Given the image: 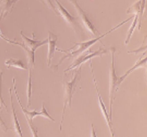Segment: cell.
<instances>
[{"label":"cell","instance_id":"cell-6","mask_svg":"<svg viewBox=\"0 0 147 137\" xmlns=\"http://www.w3.org/2000/svg\"><path fill=\"white\" fill-rule=\"evenodd\" d=\"M13 82V87H14V93H15V95L17 97V100H18V101L19 105H20V108H21V110H22L23 113L24 114V116L26 118V121H27V123H28V125L30 128V130L32 132V136L34 137H37L38 136V130L37 128L34 126L33 123H32V119L34 118L35 117H36L39 115V112H36V110H33L32 112H29L27 111L26 109H25L24 108L22 105V103L20 101V97H19L18 94V91H17V86H16V80H15V78H13L12 80Z\"/></svg>","mask_w":147,"mask_h":137},{"label":"cell","instance_id":"cell-1","mask_svg":"<svg viewBox=\"0 0 147 137\" xmlns=\"http://www.w3.org/2000/svg\"><path fill=\"white\" fill-rule=\"evenodd\" d=\"M134 17V15H133V16L131 17L130 18L127 19V20H124V21H123V22H121V23L118 24V25H117L115 27H114V28H113L112 29L109 30V31L106 32V33H104L103 35H99V36H97V38H94V39H91V40L88 41L82 42V43H76L74 47H73L70 48V49H69V50H60V49H57V51L62 52V53H65L66 54L63 56V57L61 58V59H60L59 62L56 65L53 66V67H54V68H53V70H54V71H57V70H58V67L61 65V64L63 63V62L65 59H72V58L75 57V56L81 55V54L82 53H84V52H85L87 49H88L90 47H91V46L94 45L95 43H97V41H99L100 40L101 38H103V37L107 36L108 34H109V33H111V32H113V31H115V29H119V27H121V26H122V25H124L125 23H127V22H128V21H130V20H131V19Z\"/></svg>","mask_w":147,"mask_h":137},{"label":"cell","instance_id":"cell-4","mask_svg":"<svg viewBox=\"0 0 147 137\" xmlns=\"http://www.w3.org/2000/svg\"><path fill=\"white\" fill-rule=\"evenodd\" d=\"M55 1L57 4V12L62 17L63 19L65 20V22L67 23L70 27H72L75 31V32H76L77 34H82L83 29L81 27L80 24H79V21L77 20L76 18L73 17V15H71L69 13L68 11L61 5V3H60L58 0H55Z\"/></svg>","mask_w":147,"mask_h":137},{"label":"cell","instance_id":"cell-18","mask_svg":"<svg viewBox=\"0 0 147 137\" xmlns=\"http://www.w3.org/2000/svg\"><path fill=\"white\" fill-rule=\"evenodd\" d=\"M2 74H3V70H1L0 72V104H1V108L2 106H4L6 109V111L8 112V109H7V105L5 103L4 100H3V97H2Z\"/></svg>","mask_w":147,"mask_h":137},{"label":"cell","instance_id":"cell-21","mask_svg":"<svg viewBox=\"0 0 147 137\" xmlns=\"http://www.w3.org/2000/svg\"><path fill=\"white\" fill-rule=\"evenodd\" d=\"M91 129H92V131H91V136H97V134L95 133V130H94V124H91Z\"/></svg>","mask_w":147,"mask_h":137},{"label":"cell","instance_id":"cell-20","mask_svg":"<svg viewBox=\"0 0 147 137\" xmlns=\"http://www.w3.org/2000/svg\"><path fill=\"white\" fill-rule=\"evenodd\" d=\"M0 127H1V128H2V130H3L5 133H6L7 130H8V127H7L6 124H5L4 121H3V119H2V117H1V115H0Z\"/></svg>","mask_w":147,"mask_h":137},{"label":"cell","instance_id":"cell-14","mask_svg":"<svg viewBox=\"0 0 147 137\" xmlns=\"http://www.w3.org/2000/svg\"><path fill=\"white\" fill-rule=\"evenodd\" d=\"M5 65L6 66L7 68H9L10 67L13 68H18L21 70H27L28 69V66H26L22 60L20 59H9L5 62Z\"/></svg>","mask_w":147,"mask_h":137},{"label":"cell","instance_id":"cell-13","mask_svg":"<svg viewBox=\"0 0 147 137\" xmlns=\"http://www.w3.org/2000/svg\"><path fill=\"white\" fill-rule=\"evenodd\" d=\"M11 88H9V94H10V99H11V111H12V116L13 120H14V130L17 133L18 136H23L22 130H21V127H20V123H19L18 119L17 118L16 111H15V108H14V103H13V98H12V94H11Z\"/></svg>","mask_w":147,"mask_h":137},{"label":"cell","instance_id":"cell-8","mask_svg":"<svg viewBox=\"0 0 147 137\" xmlns=\"http://www.w3.org/2000/svg\"><path fill=\"white\" fill-rule=\"evenodd\" d=\"M90 66H91V73H92V76H93V81H94V86H95V89L97 91V97H98V104L99 106H100V109L101 110V112L103 114V117H104L105 120H106V122L107 124V126L109 127V131H110L111 136H115V134H114V131H113V124H112V120L109 118V113H108V112H107V107H106V106H105L104 103L103 101V99H102V97L100 96V91H99V88L98 86L97 85V82H96V80H95V76L94 74V68H93V65H92V62H90Z\"/></svg>","mask_w":147,"mask_h":137},{"label":"cell","instance_id":"cell-9","mask_svg":"<svg viewBox=\"0 0 147 137\" xmlns=\"http://www.w3.org/2000/svg\"><path fill=\"white\" fill-rule=\"evenodd\" d=\"M20 35H21V38H22L23 41H24L23 45L25 47L27 48V49L32 50L33 52L36 51L38 47H40L41 46L48 44V41H49L48 39H45L43 41L35 39L34 33H32V38H27L26 35L23 34L22 32H20Z\"/></svg>","mask_w":147,"mask_h":137},{"label":"cell","instance_id":"cell-11","mask_svg":"<svg viewBox=\"0 0 147 137\" xmlns=\"http://www.w3.org/2000/svg\"><path fill=\"white\" fill-rule=\"evenodd\" d=\"M18 0H2L0 6V21L7 16V14L12 10L14 5Z\"/></svg>","mask_w":147,"mask_h":137},{"label":"cell","instance_id":"cell-17","mask_svg":"<svg viewBox=\"0 0 147 137\" xmlns=\"http://www.w3.org/2000/svg\"><path fill=\"white\" fill-rule=\"evenodd\" d=\"M39 115V116H42V117L45 118H48V119L52 121L53 122H55V120L54 119V118L49 115V112H47L46 108L45 107L44 103H42V110H41V112H39V115Z\"/></svg>","mask_w":147,"mask_h":137},{"label":"cell","instance_id":"cell-10","mask_svg":"<svg viewBox=\"0 0 147 137\" xmlns=\"http://www.w3.org/2000/svg\"><path fill=\"white\" fill-rule=\"evenodd\" d=\"M48 56H47V65L51 68V64L52 59L55 56V52L56 50L57 41V36L49 31V38H48Z\"/></svg>","mask_w":147,"mask_h":137},{"label":"cell","instance_id":"cell-2","mask_svg":"<svg viewBox=\"0 0 147 137\" xmlns=\"http://www.w3.org/2000/svg\"><path fill=\"white\" fill-rule=\"evenodd\" d=\"M81 71H82V68L81 66L77 70L76 72L74 77L69 82H63V89H64V94H63V109L62 112V117H61V124H60V130H62V125L64 120V115L67 106L68 105L69 107H71L72 105V98L74 94L76 88L77 84L79 83V80L81 78Z\"/></svg>","mask_w":147,"mask_h":137},{"label":"cell","instance_id":"cell-16","mask_svg":"<svg viewBox=\"0 0 147 137\" xmlns=\"http://www.w3.org/2000/svg\"><path fill=\"white\" fill-rule=\"evenodd\" d=\"M138 20H139V15H138V14H135L134 17L133 23L131 24V27L129 28L128 32H127V38H126V40H125V45H127L129 42H130V41H131V36L133 35L134 31L135 30V29H136V27H137V23H138Z\"/></svg>","mask_w":147,"mask_h":137},{"label":"cell","instance_id":"cell-15","mask_svg":"<svg viewBox=\"0 0 147 137\" xmlns=\"http://www.w3.org/2000/svg\"><path fill=\"white\" fill-rule=\"evenodd\" d=\"M29 70V78L26 87V97H27V108L31 106V97H32V73L31 68H28Z\"/></svg>","mask_w":147,"mask_h":137},{"label":"cell","instance_id":"cell-7","mask_svg":"<svg viewBox=\"0 0 147 137\" xmlns=\"http://www.w3.org/2000/svg\"><path fill=\"white\" fill-rule=\"evenodd\" d=\"M107 53V50L103 49L102 47H100L99 48V50L97 51H95V52H91L89 51L88 53H86L85 55H81L79 57H78L75 60L73 63H72L69 66L68 68L64 70V73H67V72L70 71L72 70L75 69V68H79L80 67L83 63H85L87 61H88V60H91V59L94 57H102V56L103 55H106Z\"/></svg>","mask_w":147,"mask_h":137},{"label":"cell","instance_id":"cell-19","mask_svg":"<svg viewBox=\"0 0 147 137\" xmlns=\"http://www.w3.org/2000/svg\"><path fill=\"white\" fill-rule=\"evenodd\" d=\"M41 1H42V2L45 5H46L48 8H50L51 10H52L53 11L55 12L57 15L58 14L57 10V8L55 7V5H53L52 2H51V0H41Z\"/></svg>","mask_w":147,"mask_h":137},{"label":"cell","instance_id":"cell-12","mask_svg":"<svg viewBox=\"0 0 147 137\" xmlns=\"http://www.w3.org/2000/svg\"><path fill=\"white\" fill-rule=\"evenodd\" d=\"M146 60H147L146 57H145V59H143L140 60V61L138 60V61H137V62L135 64V65L134 66V67H132L131 69H129L127 72H125V74H124L123 76H121V77L118 78V81H117V86H116L117 90H118V88H119L120 85L122 83V82L124 81L125 79H126V77H127V76L130 75V74H131L133 71H134L136 69H137V68H141V67H143L144 65H146Z\"/></svg>","mask_w":147,"mask_h":137},{"label":"cell","instance_id":"cell-5","mask_svg":"<svg viewBox=\"0 0 147 137\" xmlns=\"http://www.w3.org/2000/svg\"><path fill=\"white\" fill-rule=\"evenodd\" d=\"M69 2H71L73 5L74 6L75 9L76 11L77 14L80 17L82 22L83 25L85 26V28L87 29V30L90 33L94 36H99L100 35V32H98V30L97 29V28L95 27V26L93 24L92 21L91 20V19L89 18V17L88 16V14L85 13V11L83 10L82 8H81L80 5H79L77 0H68Z\"/></svg>","mask_w":147,"mask_h":137},{"label":"cell","instance_id":"cell-3","mask_svg":"<svg viewBox=\"0 0 147 137\" xmlns=\"http://www.w3.org/2000/svg\"><path fill=\"white\" fill-rule=\"evenodd\" d=\"M115 52L114 47L110 48L111 53V66L109 69V118L112 120V114H113V104L115 99V92L117 91V81L118 76L115 73Z\"/></svg>","mask_w":147,"mask_h":137}]
</instances>
